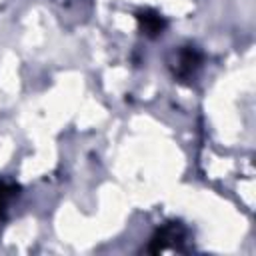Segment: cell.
I'll list each match as a JSON object with an SVG mask.
<instances>
[{
	"mask_svg": "<svg viewBox=\"0 0 256 256\" xmlns=\"http://www.w3.org/2000/svg\"><path fill=\"white\" fill-rule=\"evenodd\" d=\"M12 192H14V188H12V186H8L6 182H0V214L4 212L6 202H8V198L12 196Z\"/></svg>",
	"mask_w": 256,
	"mask_h": 256,
	"instance_id": "obj_2",
	"label": "cell"
},
{
	"mask_svg": "<svg viewBox=\"0 0 256 256\" xmlns=\"http://www.w3.org/2000/svg\"><path fill=\"white\" fill-rule=\"evenodd\" d=\"M138 20H140L142 30H144L148 36H156V34H160V32L164 30V20H162L156 12H142V14L138 16Z\"/></svg>",
	"mask_w": 256,
	"mask_h": 256,
	"instance_id": "obj_1",
	"label": "cell"
}]
</instances>
